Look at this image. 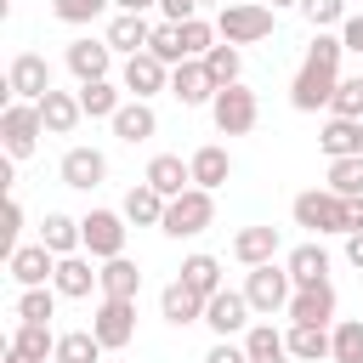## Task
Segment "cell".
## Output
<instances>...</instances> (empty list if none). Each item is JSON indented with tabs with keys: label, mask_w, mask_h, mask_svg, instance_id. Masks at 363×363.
<instances>
[{
	"label": "cell",
	"mask_w": 363,
	"mask_h": 363,
	"mask_svg": "<svg viewBox=\"0 0 363 363\" xmlns=\"http://www.w3.org/2000/svg\"><path fill=\"white\" fill-rule=\"evenodd\" d=\"M159 312H164V323H176V329H187V323H204V295L193 289V284H164V295H159Z\"/></svg>",
	"instance_id": "obj_20"
},
{
	"label": "cell",
	"mask_w": 363,
	"mask_h": 363,
	"mask_svg": "<svg viewBox=\"0 0 363 363\" xmlns=\"http://www.w3.org/2000/svg\"><path fill=\"white\" fill-rule=\"evenodd\" d=\"M113 51H125V57H136V51H147V40H153V23L142 17V11H119L113 23H108V34H102Z\"/></svg>",
	"instance_id": "obj_23"
},
{
	"label": "cell",
	"mask_w": 363,
	"mask_h": 363,
	"mask_svg": "<svg viewBox=\"0 0 363 363\" xmlns=\"http://www.w3.org/2000/svg\"><path fill=\"white\" fill-rule=\"evenodd\" d=\"M45 91H57V85H51V62H45L40 51H17L11 68H6V96H11V102H40Z\"/></svg>",
	"instance_id": "obj_10"
},
{
	"label": "cell",
	"mask_w": 363,
	"mask_h": 363,
	"mask_svg": "<svg viewBox=\"0 0 363 363\" xmlns=\"http://www.w3.org/2000/svg\"><path fill=\"white\" fill-rule=\"evenodd\" d=\"M335 306H340V301H335V284L323 278V284H301L284 312H289V323H323V329H329V323H335Z\"/></svg>",
	"instance_id": "obj_15"
},
{
	"label": "cell",
	"mask_w": 363,
	"mask_h": 363,
	"mask_svg": "<svg viewBox=\"0 0 363 363\" xmlns=\"http://www.w3.org/2000/svg\"><path fill=\"white\" fill-rule=\"evenodd\" d=\"M108 125H113V136H119V142H130V147H136V142H147V136L159 130V113H153L142 96H130V102H125Z\"/></svg>",
	"instance_id": "obj_24"
},
{
	"label": "cell",
	"mask_w": 363,
	"mask_h": 363,
	"mask_svg": "<svg viewBox=\"0 0 363 363\" xmlns=\"http://www.w3.org/2000/svg\"><path fill=\"white\" fill-rule=\"evenodd\" d=\"M329 335H335V363H363V318H340Z\"/></svg>",
	"instance_id": "obj_40"
},
{
	"label": "cell",
	"mask_w": 363,
	"mask_h": 363,
	"mask_svg": "<svg viewBox=\"0 0 363 363\" xmlns=\"http://www.w3.org/2000/svg\"><path fill=\"white\" fill-rule=\"evenodd\" d=\"M102 295L136 301V295H142V267H136L130 255H113V261H102Z\"/></svg>",
	"instance_id": "obj_32"
},
{
	"label": "cell",
	"mask_w": 363,
	"mask_h": 363,
	"mask_svg": "<svg viewBox=\"0 0 363 363\" xmlns=\"http://www.w3.org/2000/svg\"><path fill=\"white\" fill-rule=\"evenodd\" d=\"M216 34L233 40V45H255V40L272 34V6H261V0H227L221 17H216Z\"/></svg>",
	"instance_id": "obj_4"
},
{
	"label": "cell",
	"mask_w": 363,
	"mask_h": 363,
	"mask_svg": "<svg viewBox=\"0 0 363 363\" xmlns=\"http://www.w3.org/2000/svg\"><path fill=\"white\" fill-rule=\"evenodd\" d=\"M318 147H323L329 159L357 153V147H363V119H335V113H329V125L318 130Z\"/></svg>",
	"instance_id": "obj_30"
},
{
	"label": "cell",
	"mask_w": 363,
	"mask_h": 363,
	"mask_svg": "<svg viewBox=\"0 0 363 363\" xmlns=\"http://www.w3.org/2000/svg\"><path fill=\"white\" fill-rule=\"evenodd\" d=\"M57 176H62V187H74V193H91V187L108 182V153H102V147H68Z\"/></svg>",
	"instance_id": "obj_14"
},
{
	"label": "cell",
	"mask_w": 363,
	"mask_h": 363,
	"mask_svg": "<svg viewBox=\"0 0 363 363\" xmlns=\"http://www.w3.org/2000/svg\"><path fill=\"white\" fill-rule=\"evenodd\" d=\"M91 329L108 352H125L136 340V301H119V295H102L96 312H91Z\"/></svg>",
	"instance_id": "obj_9"
},
{
	"label": "cell",
	"mask_w": 363,
	"mask_h": 363,
	"mask_svg": "<svg viewBox=\"0 0 363 363\" xmlns=\"http://www.w3.org/2000/svg\"><path fill=\"white\" fill-rule=\"evenodd\" d=\"M301 17L312 28H329V23H346V0H301Z\"/></svg>",
	"instance_id": "obj_45"
},
{
	"label": "cell",
	"mask_w": 363,
	"mask_h": 363,
	"mask_svg": "<svg viewBox=\"0 0 363 363\" xmlns=\"http://www.w3.org/2000/svg\"><path fill=\"white\" fill-rule=\"evenodd\" d=\"M45 125H40V102H6L0 108V142H6V159H28L40 147Z\"/></svg>",
	"instance_id": "obj_5"
},
{
	"label": "cell",
	"mask_w": 363,
	"mask_h": 363,
	"mask_svg": "<svg viewBox=\"0 0 363 363\" xmlns=\"http://www.w3.org/2000/svg\"><path fill=\"white\" fill-rule=\"evenodd\" d=\"M204 363H250V352H244V346H233V340H216V346L204 352Z\"/></svg>",
	"instance_id": "obj_47"
},
{
	"label": "cell",
	"mask_w": 363,
	"mask_h": 363,
	"mask_svg": "<svg viewBox=\"0 0 363 363\" xmlns=\"http://www.w3.org/2000/svg\"><path fill=\"white\" fill-rule=\"evenodd\" d=\"M11 346H17V352H28L34 363H45V357H57V335H51V323H17V335H11Z\"/></svg>",
	"instance_id": "obj_37"
},
{
	"label": "cell",
	"mask_w": 363,
	"mask_h": 363,
	"mask_svg": "<svg viewBox=\"0 0 363 363\" xmlns=\"http://www.w3.org/2000/svg\"><path fill=\"white\" fill-rule=\"evenodd\" d=\"M250 295L244 289H216L210 301H204V323L216 329V340H233V335H244L250 329Z\"/></svg>",
	"instance_id": "obj_11"
},
{
	"label": "cell",
	"mask_w": 363,
	"mask_h": 363,
	"mask_svg": "<svg viewBox=\"0 0 363 363\" xmlns=\"http://www.w3.org/2000/svg\"><path fill=\"white\" fill-rule=\"evenodd\" d=\"M199 6H216V0H199Z\"/></svg>",
	"instance_id": "obj_55"
},
{
	"label": "cell",
	"mask_w": 363,
	"mask_h": 363,
	"mask_svg": "<svg viewBox=\"0 0 363 363\" xmlns=\"http://www.w3.org/2000/svg\"><path fill=\"white\" fill-rule=\"evenodd\" d=\"M187 164H193V187H210V193L233 176V153H227V147H216V142L193 147V159H187Z\"/></svg>",
	"instance_id": "obj_25"
},
{
	"label": "cell",
	"mask_w": 363,
	"mask_h": 363,
	"mask_svg": "<svg viewBox=\"0 0 363 363\" xmlns=\"http://www.w3.org/2000/svg\"><path fill=\"white\" fill-rule=\"evenodd\" d=\"M147 51H153L159 62H170V68H176V62H187V51H182V28H176V23H159V28H153V40H147Z\"/></svg>",
	"instance_id": "obj_43"
},
{
	"label": "cell",
	"mask_w": 363,
	"mask_h": 363,
	"mask_svg": "<svg viewBox=\"0 0 363 363\" xmlns=\"http://www.w3.org/2000/svg\"><path fill=\"white\" fill-rule=\"evenodd\" d=\"M142 182H153L164 199H176V193H187V187H193V164H187L182 153H159V159H147Z\"/></svg>",
	"instance_id": "obj_21"
},
{
	"label": "cell",
	"mask_w": 363,
	"mask_h": 363,
	"mask_svg": "<svg viewBox=\"0 0 363 363\" xmlns=\"http://www.w3.org/2000/svg\"><path fill=\"white\" fill-rule=\"evenodd\" d=\"M272 255H278V227H244L233 238V261H244V267H261Z\"/></svg>",
	"instance_id": "obj_31"
},
{
	"label": "cell",
	"mask_w": 363,
	"mask_h": 363,
	"mask_svg": "<svg viewBox=\"0 0 363 363\" xmlns=\"http://www.w3.org/2000/svg\"><path fill=\"white\" fill-rule=\"evenodd\" d=\"M204 68H210V79H216V85H238L244 57H238V45H233V40H221V45H210V51H204Z\"/></svg>",
	"instance_id": "obj_36"
},
{
	"label": "cell",
	"mask_w": 363,
	"mask_h": 363,
	"mask_svg": "<svg viewBox=\"0 0 363 363\" xmlns=\"http://www.w3.org/2000/svg\"><path fill=\"white\" fill-rule=\"evenodd\" d=\"M329 187H335L340 199H352V193H363V153H346V159H329Z\"/></svg>",
	"instance_id": "obj_39"
},
{
	"label": "cell",
	"mask_w": 363,
	"mask_h": 363,
	"mask_svg": "<svg viewBox=\"0 0 363 363\" xmlns=\"http://www.w3.org/2000/svg\"><path fill=\"white\" fill-rule=\"evenodd\" d=\"M210 119H216L221 136H250L255 119H261V102H255V91H244V85H221L216 102H210Z\"/></svg>",
	"instance_id": "obj_7"
},
{
	"label": "cell",
	"mask_w": 363,
	"mask_h": 363,
	"mask_svg": "<svg viewBox=\"0 0 363 363\" xmlns=\"http://www.w3.org/2000/svg\"><path fill=\"white\" fill-rule=\"evenodd\" d=\"M329 113H335V119H363V74L335 85V96H329Z\"/></svg>",
	"instance_id": "obj_42"
},
{
	"label": "cell",
	"mask_w": 363,
	"mask_h": 363,
	"mask_svg": "<svg viewBox=\"0 0 363 363\" xmlns=\"http://www.w3.org/2000/svg\"><path fill=\"white\" fill-rule=\"evenodd\" d=\"M108 6H113V0H51V17L68 23V28H79V23H96Z\"/></svg>",
	"instance_id": "obj_41"
},
{
	"label": "cell",
	"mask_w": 363,
	"mask_h": 363,
	"mask_svg": "<svg viewBox=\"0 0 363 363\" xmlns=\"http://www.w3.org/2000/svg\"><path fill=\"white\" fill-rule=\"evenodd\" d=\"M267 6H272V11H278V6H301V0H267Z\"/></svg>",
	"instance_id": "obj_54"
},
{
	"label": "cell",
	"mask_w": 363,
	"mask_h": 363,
	"mask_svg": "<svg viewBox=\"0 0 363 363\" xmlns=\"http://www.w3.org/2000/svg\"><path fill=\"white\" fill-rule=\"evenodd\" d=\"M340 51H346L340 34H323V28L312 34V45H306V57H301V74H295V85H289V108H295V113L329 108L335 85H340Z\"/></svg>",
	"instance_id": "obj_1"
},
{
	"label": "cell",
	"mask_w": 363,
	"mask_h": 363,
	"mask_svg": "<svg viewBox=\"0 0 363 363\" xmlns=\"http://www.w3.org/2000/svg\"><path fill=\"white\" fill-rule=\"evenodd\" d=\"M79 233H85V255L91 261H113V255H125V210H91V216H79Z\"/></svg>",
	"instance_id": "obj_8"
},
{
	"label": "cell",
	"mask_w": 363,
	"mask_h": 363,
	"mask_svg": "<svg viewBox=\"0 0 363 363\" xmlns=\"http://www.w3.org/2000/svg\"><path fill=\"white\" fill-rule=\"evenodd\" d=\"M346 233H363V193L346 199Z\"/></svg>",
	"instance_id": "obj_50"
},
{
	"label": "cell",
	"mask_w": 363,
	"mask_h": 363,
	"mask_svg": "<svg viewBox=\"0 0 363 363\" xmlns=\"http://www.w3.org/2000/svg\"><path fill=\"white\" fill-rule=\"evenodd\" d=\"M210 221H216V199H210V187H187V193H176V199L164 204L159 233H164V238H199Z\"/></svg>",
	"instance_id": "obj_3"
},
{
	"label": "cell",
	"mask_w": 363,
	"mask_h": 363,
	"mask_svg": "<svg viewBox=\"0 0 363 363\" xmlns=\"http://www.w3.org/2000/svg\"><path fill=\"white\" fill-rule=\"evenodd\" d=\"M51 312H57V289H23L17 295V323H51Z\"/></svg>",
	"instance_id": "obj_38"
},
{
	"label": "cell",
	"mask_w": 363,
	"mask_h": 363,
	"mask_svg": "<svg viewBox=\"0 0 363 363\" xmlns=\"http://www.w3.org/2000/svg\"><path fill=\"white\" fill-rule=\"evenodd\" d=\"M102 340H96V329H68V335H57V357L51 363H102Z\"/></svg>",
	"instance_id": "obj_34"
},
{
	"label": "cell",
	"mask_w": 363,
	"mask_h": 363,
	"mask_svg": "<svg viewBox=\"0 0 363 363\" xmlns=\"http://www.w3.org/2000/svg\"><path fill=\"white\" fill-rule=\"evenodd\" d=\"M289 216H295V227H306V233H346V199L335 193V187H306V193H295V204H289Z\"/></svg>",
	"instance_id": "obj_2"
},
{
	"label": "cell",
	"mask_w": 363,
	"mask_h": 363,
	"mask_svg": "<svg viewBox=\"0 0 363 363\" xmlns=\"http://www.w3.org/2000/svg\"><path fill=\"white\" fill-rule=\"evenodd\" d=\"M17 233H23V204L11 199V204H6V227H0V244H6V255L17 250Z\"/></svg>",
	"instance_id": "obj_46"
},
{
	"label": "cell",
	"mask_w": 363,
	"mask_h": 363,
	"mask_svg": "<svg viewBox=\"0 0 363 363\" xmlns=\"http://www.w3.org/2000/svg\"><path fill=\"white\" fill-rule=\"evenodd\" d=\"M40 244H45L51 255H74V250H85V233H79V221H74V216L51 210V216L40 221Z\"/></svg>",
	"instance_id": "obj_29"
},
{
	"label": "cell",
	"mask_w": 363,
	"mask_h": 363,
	"mask_svg": "<svg viewBox=\"0 0 363 363\" xmlns=\"http://www.w3.org/2000/svg\"><path fill=\"white\" fill-rule=\"evenodd\" d=\"M6 272H11L23 289H40V284L57 278V255H51L45 244H17V250L6 255Z\"/></svg>",
	"instance_id": "obj_16"
},
{
	"label": "cell",
	"mask_w": 363,
	"mask_h": 363,
	"mask_svg": "<svg viewBox=\"0 0 363 363\" xmlns=\"http://www.w3.org/2000/svg\"><path fill=\"white\" fill-rule=\"evenodd\" d=\"M289 357L295 363H323V357H335V335L323 329V323H289Z\"/></svg>",
	"instance_id": "obj_22"
},
{
	"label": "cell",
	"mask_w": 363,
	"mask_h": 363,
	"mask_svg": "<svg viewBox=\"0 0 363 363\" xmlns=\"http://www.w3.org/2000/svg\"><path fill=\"white\" fill-rule=\"evenodd\" d=\"M51 289L57 295H68V301H85L91 289H102V267H91V255H57V278H51Z\"/></svg>",
	"instance_id": "obj_17"
},
{
	"label": "cell",
	"mask_w": 363,
	"mask_h": 363,
	"mask_svg": "<svg viewBox=\"0 0 363 363\" xmlns=\"http://www.w3.org/2000/svg\"><path fill=\"white\" fill-rule=\"evenodd\" d=\"M357 153H363V147H357Z\"/></svg>",
	"instance_id": "obj_56"
},
{
	"label": "cell",
	"mask_w": 363,
	"mask_h": 363,
	"mask_svg": "<svg viewBox=\"0 0 363 363\" xmlns=\"http://www.w3.org/2000/svg\"><path fill=\"white\" fill-rule=\"evenodd\" d=\"M216 79H210V68H204V57H187V62H176L170 68V96L182 102V108H210L216 102Z\"/></svg>",
	"instance_id": "obj_12"
},
{
	"label": "cell",
	"mask_w": 363,
	"mask_h": 363,
	"mask_svg": "<svg viewBox=\"0 0 363 363\" xmlns=\"http://www.w3.org/2000/svg\"><path fill=\"white\" fill-rule=\"evenodd\" d=\"M346 261L363 272V233H346Z\"/></svg>",
	"instance_id": "obj_51"
},
{
	"label": "cell",
	"mask_w": 363,
	"mask_h": 363,
	"mask_svg": "<svg viewBox=\"0 0 363 363\" xmlns=\"http://www.w3.org/2000/svg\"><path fill=\"white\" fill-rule=\"evenodd\" d=\"M119 11H147V6H159V0H113Z\"/></svg>",
	"instance_id": "obj_52"
},
{
	"label": "cell",
	"mask_w": 363,
	"mask_h": 363,
	"mask_svg": "<svg viewBox=\"0 0 363 363\" xmlns=\"http://www.w3.org/2000/svg\"><path fill=\"white\" fill-rule=\"evenodd\" d=\"M79 108H85V119H113V113L125 108V85H113V79H85V85H79Z\"/></svg>",
	"instance_id": "obj_28"
},
{
	"label": "cell",
	"mask_w": 363,
	"mask_h": 363,
	"mask_svg": "<svg viewBox=\"0 0 363 363\" xmlns=\"http://www.w3.org/2000/svg\"><path fill=\"white\" fill-rule=\"evenodd\" d=\"M182 284H193V289H199L204 301H210L216 289H227V284H221V261H216V255H204V250L182 261Z\"/></svg>",
	"instance_id": "obj_35"
},
{
	"label": "cell",
	"mask_w": 363,
	"mask_h": 363,
	"mask_svg": "<svg viewBox=\"0 0 363 363\" xmlns=\"http://www.w3.org/2000/svg\"><path fill=\"white\" fill-rule=\"evenodd\" d=\"M182 28V51L187 57H204L210 45H216V23H204V17H187V23H176Z\"/></svg>",
	"instance_id": "obj_44"
},
{
	"label": "cell",
	"mask_w": 363,
	"mask_h": 363,
	"mask_svg": "<svg viewBox=\"0 0 363 363\" xmlns=\"http://www.w3.org/2000/svg\"><path fill=\"white\" fill-rule=\"evenodd\" d=\"M62 62H68V74H74L79 85H85V79H108V68H113V45H108V40H68Z\"/></svg>",
	"instance_id": "obj_18"
},
{
	"label": "cell",
	"mask_w": 363,
	"mask_h": 363,
	"mask_svg": "<svg viewBox=\"0 0 363 363\" xmlns=\"http://www.w3.org/2000/svg\"><path fill=\"white\" fill-rule=\"evenodd\" d=\"M244 295H250V306H255L261 318H272V312H284V306H289V295H295V278H289V267H278V261H261V267H250V278H244Z\"/></svg>",
	"instance_id": "obj_6"
},
{
	"label": "cell",
	"mask_w": 363,
	"mask_h": 363,
	"mask_svg": "<svg viewBox=\"0 0 363 363\" xmlns=\"http://www.w3.org/2000/svg\"><path fill=\"white\" fill-rule=\"evenodd\" d=\"M340 40H346V51H357V57H363V11H352V17L340 23Z\"/></svg>",
	"instance_id": "obj_49"
},
{
	"label": "cell",
	"mask_w": 363,
	"mask_h": 363,
	"mask_svg": "<svg viewBox=\"0 0 363 363\" xmlns=\"http://www.w3.org/2000/svg\"><path fill=\"white\" fill-rule=\"evenodd\" d=\"M6 363H34L28 352H17V346H6Z\"/></svg>",
	"instance_id": "obj_53"
},
{
	"label": "cell",
	"mask_w": 363,
	"mask_h": 363,
	"mask_svg": "<svg viewBox=\"0 0 363 363\" xmlns=\"http://www.w3.org/2000/svg\"><path fill=\"white\" fill-rule=\"evenodd\" d=\"M119 85H125V96H159L164 85H170V62H159L153 51H136V57H125V74H119Z\"/></svg>",
	"instance_id": "obj_13"
},
{
	"label": "cell",
	"mask_w": 363,
	"mask_h": 363,
	"mask_svg": "<svg viewBox=\"0 0 363 363\" xmlns=\"http://www.w3.org/2000/svg\"><path fill=\"white\" fill-rule=\"evenodd\" d=\"M164 204H170V199H164L153 182H136V187L125 193V221H130V227H159V221H164Z\"/></svg>",
	"instance_id": "obj_26"
},
{
	"label": "cell",
	"mask_w": 363,
	"mask_h": 363,
	"mask_svg": "<svg viewBox=\"0 0 363 363\" xmlns=\"http://www.w3.org/2000/svg\"><path fill=\"white\" fill-rule=\"evenodd\" d=\"M79 119H85L79 91H45V96H40V125H45V136H68Z\"/></svg>",
	"instance_id": "obj_19"
},
{
	"label": "cell",
	"mask_w": 363,
	"mask_h": 363,
	"mask_svg": "<svg viewBox=\"0 0 363 363\" xmlns=\"http://www.w3.org/2000/svg\"><path fill=\"white\" fill-rule=\"evenodd\" d=\"M159 11H164V23H187V17H199V0H159Z\"/></svg>",
	"instance_id": "obj_48"
},
{
	"label": "cell",
	"mask_w": 363,
	"mask_h": 363,
	"mask_svg": "<svg viewBox=\"0 0 363 363\" xmlns=\"http://www.w3.org/2000/svg\"><path fill=\"white\" fill-rule=\"evenodd\" d=\"M284 267H289L295 289H301V284H323V278H329V250H323L318 238H306V244H295V250H289V261H284Z\"/></svg>",
	"instance_id": "obj_27"
},
{
	"label": "cell",
	"mask_w": 363,
	"mask_h": 363,
	"mask_svg": "<svg viewBox=\"0 0 363 363\" xmlns=\"http://www.w3.org/2000/svg\"><path fill=\"white\" fill-rule=\"evenodd\" d=\"M244 352H250V363H284L289 357V340L272 323H250L244 329Z\"/></svg>",
	"instance_id": "obj_33"
}]
</instances>
